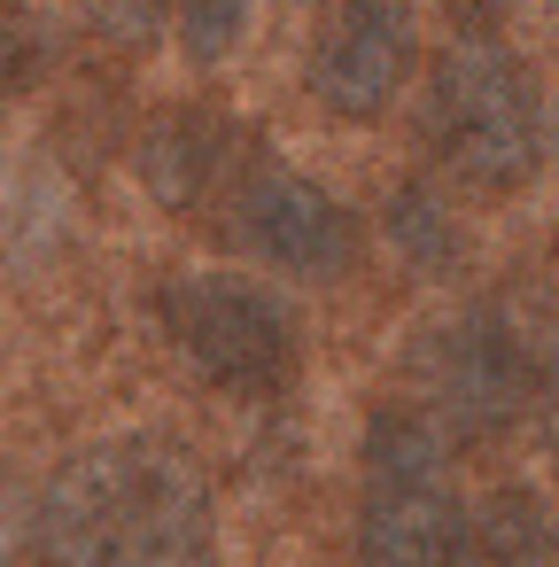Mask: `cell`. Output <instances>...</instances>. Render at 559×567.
<instances>
[{"label": "cell", "mask_w": 559, "mask_h": 567, "mask_svg": "<svg viewBox=\"0 0 559 567\" xmlns=\"http://www.w3.org/2000/svg\"><path fill=\"white\" fill-rule=\"evenodd\" d=\"M32 551L48 567H210L218 489L187 443L117 435L79 451L40 489Z\"/></svg>", "instance_id": "obj_1"}, {"label": "cell", "mask_w": 559, "mask_h": 567, "mask_svg": "<svg viewBox=\"0 0 559 567\" xmlns=\"http://www.w3.org/2000/svg\"><path fill=\"white\" fill-rule=\"evenodd\" d=\"M466 505L451 482L443 420L420 404H381L365 420V505H358V559L365 567H458Z\"/></svg>", "instance_id": "obj_2"}, {"label": "cell", "mask_w": 559, "mask_h": 567, "mask_svg": "<svg viewBox=\"0 0 559 567\" xmlns=\"http://www.w3.org/2000/svg\"><path fill=\"white\" fill-rule=\"evenodd\" d=\"M427 148L451 179L482 195L528 187L544 164V110L528 71L497 55L489 40H466L458 55H443L427 79Z\"/></svg>", "instance_id": "obj_3"}, {"label": "cell", "mask_w": 559, "mask_h": 567, "mask_svg": "<svg viewBox=\"0 0 559 567\" xmlns=\"http://www.w3.org/2000/svg\"><path fill=\"white\" fill-rule=\"evenodd\" d=\"M164 334L179 342V358L234 396H265L288 381L296 365V319L272 288L241 280V272H195L164 288Z\"/></svg>", "instance_id": "obj_4"}, {"label": "cell", "mask_w": 559, "mask_h": 567, "mask_svg": "<svg viewBox=\"0 0 559 567\" xmlns=\"http://www.w3.org/2000/svg\"><path fill=\"white\" fill-rule=\"evenodd\" d=\"M412 79V9L404 0H327L311 32V94L327 117L365 125Z\"/></svg>", "instance_id": "obj_5"}, {"label": "cell", "mask_w": 559, "mask_h": 567, "mask_svg": "<svg viewBox=\"0 0 559 567\" xmlns=\"http://www.w3.org/2000/svg\"><path fill=\"white\" fill-rule=\"evenodd\" d=\"M435 381H443V412L466 435H497L544 396V358L505 311H474V319H458L443 334Z\"/></svg>", "instance_id": "obj_6"}, {"label": "cell", "mask_w": 559, "mask_h": 567, "mask_svg": "<svg viewBox=\"0 0 559 567\" xmlns=\"http://www.w3.org/2000/svg\"><path fill=\"white\" fill-rule=\"evenodd\" d=\"M241 241L265 257V265H280V272H296V280H334V272H350V257H358V218L319 187V179H303V172H280V164H265L249 187H241Z\"/></svg>", "instance_id": "obj_7"}, {"label": "cell", "mask_w": 559, "mask_h": 567, "mask_svg": "<svg viewBox=\"0 0 559 567\" xmlns=\"http://www.w3.org/2000/svg\"><path fill=\"white\" fill-rule=\"evenodd\" d=\"M226 125L210 117V110H164L156 125H148V141H141V179H148V195L164 203V210H195L210 187H218V172H226Z\"/></svg>", "instance_id": "obj_8"}, {"label": "cell", "mask_w": 559, "mask_h": 567, "mask_svg": "<svg viewBox=\"0 0 559 567\" xmlns=\"http://www.w3.org/2000/svg\"><path fill=\"white\" fill-rule=\"evenodd\" d=\"M458 567H551V513L528 489H489L466 520Z\"/></svg>", "instance_id": "obj_9"}, {"label": "cell", "mask_w": 559, "mask_h": 567, "mask_svg": "<svg viewBox=\"0 0 559 567\" xmlns=\"http://www.w3.org/2000/svg\"><path fill=\"white\" fill-rule=\"evenodd\" d=\"M389 241L420 265V272H451L466 249H458V218H451V203L427 187V179H412V187H396V203H389Z\"/></svg>", "instance_id": "obj_10"}, {"label": "cell", "mask_w": 559, "mask_h": 567, "mask_svg": "<svg viewBox=\"0 0 559 567\" xmlns=\"http://www.w3.org/2000/svg\"><path fill=\"white\" fill-rule=\"evenodd\" d=\"M249 17H257V0H179V40H187L195 63H218V55L241 48Z\"/></svg>", "instance_id": "obj_11"}, {"label": "cell", "mask_w": 559, "mask_h": 567, "mask_svg": "<svg viewBox=\"0 0 559 567\" xmlns=\"http://www.w3.org/2000/svg\"><path fill=\"white\" fill-rule=\"evenodd\" d=\"M79 17L110 40V48H148L164 32V0H79Z\"/></svg>", "instance_id": "obj_12"}, {"label": "cell", "mask_w": 559, "mask_h": 567, "mask_svg": "<svg viewBox=\"0 0 559 567\" xmlns=\"http://www.w3.org/2000/svg\"><path fill=\"white\" fill-rule=\"evenodd\" d=\"M32 63H40L32 24L17 17V0H0V94H17V86L32 79Z\"/></svg>", "instance_id": "obj_13"}, {"label": "cell", "mask_w": 559, "mask_h": 567, "mask_svg": "<svg viewBox=\"0 0 559 567\" xmlns=\"http://www.w3.org/2000/svg\"><path fill=\"white\" fill-rule=\"evenodd\" d=\"M505 9H513V0H443V17H451L466 40H489V32L505 24Z\"/></svg>", "instance_id": "obj_14"}, {"label": "cell", "mask_w": 559, "mask_h": 567, "mask_svg": "<svg viewBox=\"0 0 559 567\" xmlns=\"http://www.w3.org/2000/svg\"><path fill=\"white\" fill-rule=\"evenodd\" d=\"M551 257H559V249H551Z\"/></svg>", "instance_id": "obj_15"}]
</instances>
